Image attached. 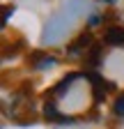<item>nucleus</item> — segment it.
Segmentation results:
<instances>
[{
	"instance_id": "6e6552de",
	"label": "nucleus",
	"mask_w": 124,
	"mask_h": 129,
	"mask_svg": "<svg viewBox=\"0 0 124 129\" xmlns=\"http://www.w3.org/2000/svg\"><path fill=\"white\" fill-rule=\"evenodd\" d=\"M81 76H83V74H78V72H71V74H67V76H65V78H62L60 83L55 85V88H51V94H65V92H67V90L74 85V81H78Z\"/></svg>"
},
{
	"instance_id": "423d86ee",
	"label": "nucleus",
	"mask_w": 124,
	"mask_h": 129,
	"mask_svg": "<svg viewBox=\"0 0 124 129\" xmlns=\"http://www.w3.org/2000/svg\"><path fill=\"white\" fill-rule=\"evenodd\" d=\"M101 42L108 46H124V25H108Z\"/></svg>"
},
{
	"instance_id": "f03ea898",
	"label": "nucleus",
	"mask_w": 124,
	"mask_h": 129,
	"mask_svg": "<svg viewBox=\"0 0 124 129\" xmlns=\"http://www.w3.org/2000/svg\"><path fill=\"white\" fill-rule=\"evenodd\" d=\"M94 44H97V42H94V37H92V32H90V30H83L76 39H71V42L67 44V55H69V58H81V55L85 58L87 51H90Z\"/></svg>"
},
{
	"instance_id": "39448f33",
	"label": "nucleus",
	"mask_w": 124,
	"mask_h": 129,
	"mask_svg": "<svg viewBox=\"0 0 124 129\" xmlns=\"http://www.w3.org/2000/svg\"><path fill=\"white\" fill-rule=\"evenodd\" d=\"M44 118L48 122H55V124H74L76 118L74 115H65V113L57 111V104L53 99H46L44 102Z\"/></svg>"
},
{
	"instance_id": "0eeeda50",
	"label": "nucleus",
	"mask_w": 124,
	"mask_h": 129,
	"mask_svg": "<svg viewBox=\"0 0 124 129\" xmlns=\"http://www.w3.org/2000/svg\"><path fill=\"white\" fill-rule=\"evenodd\" d=\"M101 62H103V42H97V44L87 51V55H85V64L94 69V67H99Z\"/></svg>"
},
{
	"instance_id": "f257e3e1",
	"label": "nucleus",
	"mask_w": 124,
	"mask_h": 129,
	"mask_svg": "<svg viewBox=\"0 0 124 129\" xmlns=\"http://www.w3.org/2000/svg\"><path fill=\"white\" fill-rule=\"evenodd\" d=\"M87 0H65L60 9H55V14L46 21L44 35H41V44H57L65 39V35L81 21V16L85 14Z\"/></svg>"
},
{
	"instance_id": "20e7f679",
	"label": "nucleus",
	"mask_w": 124,
	"mask_h": 129,
	"mask_svg": "<svg viewBox=\"0 0 124 129\" xmlns=\"http://www.w3.org/2000/svg\"><path fill=\"white\" fill-rule=\"evenodd\" d=\"M28 64L37 72H46V69H53L57 64V58L53 53H46V51H32L28 55Z\"/></svg>"
},
{
	"instance_id": "9d476101",
	"label": "nucleus",
	"mask_w": 124,
	"mask_h": 129,
	"mask_svg": "<svg viewBox=\"0 0 124 129\" xmlns=\"http://www.w3.org/2000/svg\"><path fill=\"white\" fill-rule=\"evenodd\" d=\"M101 21H103V16H101V14H92V16H90V21H87V28H94V25H99Z\"/></svg>"
},
{
	"instance_id": "7ed1b4c3",
	"label": "nucleus",
	"mask_w": 124,
	"mask_h": 129,
	"mask_svg": "<svg viewBox=\"0 0 124 129\" xmlns=\"http://www.w3.org/2000/svg\"><path fill=\"white\" fill-rule=\"evenodd\" d=\"M85 78L92 81V97H94V104H101V102L106 99V94L110 92V90H115V85L110 83V81H106V78L99 76L97 72H87Z\"/></svg>"
},
{
	"instance_id": "1a4fd4ad",
	"label": "nucleus",
	"mask_w": 124,
	"mask_h": 129,
	"mask_svg": "<svg viewBox=\"0 0 124 129\" xmlns=\"http://www.w3.org/2000/svg\"><path fill=\"white\" fill-rule=\"evenodd\" d=\"M113 113H115L117 118H122V120H124V92H122V94H117V99L113 102Z\"/></svg>"
},
{
	"instance_id": "f8f14e48",
	"label": "nucleus",
	"mask_w": 124,
	"mask_h": 129,
	"mask_svg": "<svg viewBox=\"0 0 124 129\" xmlns=\"http://www.w3.org/2000/svg\"><path fill=\"white\" fill-rule=\"evenodd\" d=\"M101 3H106V5H115V3H119V0H101Z\"/></svg>"
},
{
	"instance_id": "9b49d317",
	"label": "nucleus",
	"mask_w": 124,
	"mask_h": 129,
	"mask_svg": "<svg viewBox=\"0 0 124 129\" xmlns=\"http://www.w3.org/2000/svg\"><path fill=\"white\" fill-rule=\"evenodd\" d=\"M12 14H14V5H7V7H5V19H3L5 25H7V21H9V16H12Z\"/></svg>"
}]
</instances>
